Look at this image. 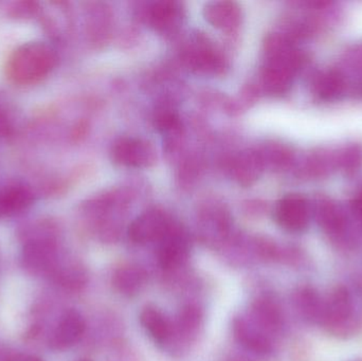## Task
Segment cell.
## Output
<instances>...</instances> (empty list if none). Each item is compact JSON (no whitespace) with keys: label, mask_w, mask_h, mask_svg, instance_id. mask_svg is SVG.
I'll use <instances>...</instances> for the list:
<instances>
[{"label":"cell","mask_w":362,"mask_h":361,"mask_svg":"<svg viewBox=\"0 0 362 361\" xmlns=\"http://www.w3.org/2000/svg\"><path fill=\"white\" fill-rule=\"evenodd\" d=\"M57 61V51L50 44L30 40L11 51L4 63V76L15 86H34L52 73Z\"/></svg>","instance_id":"cell-1"},{"label":"cell","mask_w":362,"mask_h":361,"mask_svg":"<svg viewBox=\"0 0 362 361\" xmlns=\"http://www.w3.org/2000/svg\"><path fill=\"white\" fill-rule=\"evenodd\" d=\"M21 241L23 268L32 275L52 273L59 263L54 225L46 220H34L21 231Z\"/></svg>","instance_id":"cell-2"},{"label":"cell","mask_w":362,"mask_h":361,"mask_svg":"<svg viewBox=\"0 0 362 361\" xmlns=\"http://www.w3.org/2000/svg\"><path fill=\"white\" fill-rule=\"evenodd\" d=\"M301 53L291 40L285 37L272 38L268 46V59L263 69L266 90L282 95L291 88L296 73L302 66Z\"/></svg>","instance_id":"cell-3"},{"label":"cell","mask_w":362,"mask_h":361,"mask_svg":"<svg viewBox=\"0 0 362 361\" xmlns=\"http://www.w3.org/2000/svg\"><path fill=\"white\" fill-rule=\"evenodd\" d=\"M320 324L335 335H346L354 328L352 299L346 288H336L323 301Z\"/></svg>","instance_id":"cell-4"},{"label":"cell","mask_w":362,"mask_h":361,"mask_svg":"<svg viewBox=\"0 0 362 361\" xmlns=\"http://www.w3.org/2000/svg\"><path fill=\"white\" fill-rule=\"evenodd\" d=\"M312 208L305 197L298 194L283 197L274 210L279 226L289 232H301L310 224Z\"/></svg>","instance_id":"cell-5"},{"label":"cell","mask_w":362,"mask_h":361,"mask_svg":"<svg viewBox=\"0 0 362 361\" xmlns=\"http://www.w3.org/2000/svg\"><path fill=\"white\" fill-rule=\"evenodd\" d=\"M173 225L168 216L158 210H151L136 218L129 229L132 241L138 244L161 241Z\"/></svg>","instance_id":"cell-6"},{"label":"cell","mask_w":362,"mask_h":361,"mask_svg":"<svg viewBox=\"0 0 362 361\" xmlns=\"http://www.w3.org/2000/svg\"><path fill=\"white\" fill-rule=\"evenodd\" d=\"M33 188L23 182L0 186V218H13L29 210L35 201Z\"/></svg>","instance_id":"cell-7"},{"label":"cell","mask_w":362,"mask_h":361,"mask_svg":"<svg viewBox=\"0 0 362 361\" xmlns=\"http://www.w3.org/2000/svg\"><path fill=\"white\" fill-rule=\"evenodd\" d=\"M112 159L124 167H146L154 163L155 153L152 146L144 140L123 138L112 148Z\"/></svg>","instance_id":"cell-8"},{"label":"cell","mask_w":362,"mask_h":361,"mask_svg":"<svg viewBox=\"0 0 362 361\" xmlns=\"http://www.w3.org/2000/svg\"><path fill=\"white\" fill-rule=\"evenodd\" d=\"M317 223L332 239H344L348 231V218L338 203L327 197H320L315 207Z\"/></svg>","instance_id":"cell-9"},{"label":"cell","mask_w":362,"mask_h":361,"mask_svg":"<svg viewBox=\"0 0 362 361\" xmlns=\"http://www.w3.org/2000/svg\"><path fill=\"white\" fill-rule=\"evenodd\" d=\"M84 331L85 322L82 316L76 311L68 312L59 320L51 335V348L62 351L72 347L80 341Z\"/></svg>","instance_id":"cell-10"},{"label":"cell","mask_w":362,"mask_h":361,"mask_svg":"<svg viewBox=\"0 0 362 361\" xmlns=\"http://www.w3.org/2000/svg\"><path fill=\"white\" fill-rule=\"evenodd\" d=\"M189 244L180 229L172 226L161 239L159 247V262L163 268H174L187 259Z\"/></svg>","instance_id":"cell-11"},{"label":"cell","mask_w":362,"mask_h":361,"mask_svg":"<svg viewBox=\"0 0 362 361\" xmlns=\"http://www.w3.org/2000/svg\"><path fill=\"white\" fill-rule=\"evenodd\" d=\"M313 93L323 102L335 101L346 93L348 83L338 69L317 73L313 80Z\"/></svg>","instance_id":"cell-12"},{"label":"cell","mask_w":362,"mask_h":361,"mask_svg":"<svg viewBox=\"0 0 362 361\" xmlns=\"http://www.w3.org/2000/svg\"><path fill=\"white\" fill-rule=\"evenodd\" d=\"M66 10L62 2H40L36 20L52 40H61L63 37L65 28Z\"/></svg>","instance_id":"cell-13"},{"label":"cell","mask_w":362,"mask_h":361,"mask_svg":"<svg viewBox=\"0 0 362 361\" xmlns=\"http://www.w3.org/2000/svg\"><path fill=\"white\" fill-rule=\"evenodd\" d=\"M206 20L223 30H232L240 23V8L234 2L215 1L206 4L204 8Z\"/></svg>","instance_id":"cell-14"},{"label":"cell","mask_w":362,"mask_h":361,"mask_svg":"<svg viewBox=\"0 0 362 361\" xmlns=\"http://www.w3.org/2000/svg\"><path fill=\"white\" fill-rule=\"evenodd\" d=\"M181 11L173 1H160L153 4L150 10V21L155 29L161 32L172 31L180 23Z\"/></svg>","instance_id":"cell-15"},{"label":"cell","mask_w":362,"mask_h":361,"mask_svg":"<svg viewBox=\"0 0 362 361\" xmlns=\"http://www.w3.org/2000/svg\"><path fill=\"white\" fill-rule=\"evenodd\" d=\"M234 333H235L238 341L251 351L264 354L267 353L272 349L267 337L251 328L243 319L238 320L234 324Z\"/></svg>","instance_id":"cell-16"},{"label":"cell","mask_w":362,"mask_h":361,"mask_svg":"<svg viewBox=\"0 0 362 361\" xmlns=\"http://www.w3.org/2000/svg\"><path fill=\"white\" fill-rule=\"evenodd\" d=\"M141 322L146 332L157 343H165L170 336V324L165 316L156 309L148 307L140 315Z\"/></svg>","instance_id":"cell-17"},{"label":"cell","mask_w":362,"mask_h":361,"mask_svg":"<svg viewBox=\"0 0 362 361\" xmlns=\"http://www.w3.org/2000/svg\"><path fill=\"white\" fill-rule=\"evenodd\" d=\"M296 303L300 313L306 320L320 322L323 301L317 292L310 288H304L301 292H298Z\"/></svg>","instance_id":"cell-18"},{"label":"cell","mask_w":362,"mask_h":361,"mask_svg":"<svg viewBox=\"0 0 362 361\" xmlns=\"http://www.w3.org/2000/svg\"><path fill=\"white\" fill-rule=\"evenodd\" d=\"M142 283L144 275L135 267H123L115 273V286L119 292L127 296L136 294L140 290Z\"/></svg>","instance_id":"cell-19"},{"label":"cell","mask_w":362,"mask_h":361,"mask_svg":"<svg viewBox=\"0 0 362 361\" xmlns=\"http://www.w3.org/2000/svg\"><path fill=\"white\" fill-rule=\"evenodd\" d=\"M337 167L344 172H354L362 165V146L351 143L336 152Z\"/></svg>","instance_id":"cell-20"},{"label":"cell","mask_w":362,"mask_h":361,"mask_svg":"<svg viewBox=\"0 0 362 361\" xmlns=\"http://www.w3.org/2000/svg\"><path fill=\"white\" fill-rule=\"evenodd\" d=\"M187 59L192 66L204 71H206V69L213 70L219 64L216 54L206 47H195L193 50L189 51Z\"/></svg>","instance_id":"cell-21"},{"label":"cell","mask_w":362,"mask_h":361,"mask_svg":"<svg viewBox=\"0 0 362 361\" xmlns=\"http://www.w3.org/2000/svg\"><path fill=\"white\" fill-rule=\"evenodd\" d=\"M38 8H40L38 1L13 2L6 10V14L14 20H29V19L36 18Z\"/></svg>","instance_id":"cell-22"},{"label":"cell","mask_w":362,"mask_h":361,"mask_svg":"<svg viewBox=\"0 0 362 361\" xmlns=\"http://www.w3.org/2000/svg\"><path fill=\"white\" fill-rule=\"evenodd\" d=\"M255 311V317L265 328L274 329L280 324V313L269 301L257 303Z\"/></svg>","instance_id":"cell-23"},{"label":"cell","mask_w":362,"mask_h":361,"mask_svg":"<svg viewBox=\"0 0 362 361\" xmlns=\"http://www.w3.org/2000/svg\"><path fill=\"white\" fill-rule=\"evenodd\" d=\"M16 135V121L6 104L0 100V141H8Z\"/></svg>","instance_id":"cell-24"},{"label":"cell","mask_w":362,"mask_h":361,"mask_svg":"<svg viewBox=\"0 0 362 361\" xmlns=\"http://www.w3.org/2000/svg\"><path fill=\"white\" fill-rule=\"evenodd\" d=\"M156 124L161 131H171L177 126L178 119L173 112H163L157 117Z\"/></svg>","instance_id":"cell-25"},{"label":"cell","mask_w":362,"mask_h":361,"mask_svg":"<svg viewBox=\"0 0 362 361\" xmlns=\"http://www.w3.org/2000/svg\"><path fill=\"white\" fill-rule=\"evenodd\" d=\"M198 318H199V316H198L196 309L189 307V309H185L182 315V319H181L183 328L187 329V330H192V329L195 328L198 322Z\"/></svg>","instance_id":"cell-26"},{"label":"cell","mask_w":362,"mask_h":361,"mask_svg":"<svg viewBox=\"0 0 362 361\" xmlns=\"http://www.w3.org/2000/svg\"><path fill=\"white\" fill-rule=\"evenodd\" d=\"M352 212L362 222V191L352 201Z\"/></svg>","instance_id":"cell-27"},{"label":"cell","mask_w":362,"mask_h":361,"mask_svg":"<svg viewBox=\"0 0 362 361\" xmlns=\"http://www.w3.org/2000/svg\"><path fill=\"white\" fill-rule=\"evenodd\" d=\"M8 361H42L36 356L28 355V354H15L8 356Z\"/></svg>","instance_id":"cell-28"},{"label":"cell","mask_w":362,"mask_h":361,"mask_svg":"<svg viewBox=\"0 0 362 361\" xmlns=\"http://www.w3.org/2000/svg\"><path fill=\"white\" fill-rule=\"evenodd\" d=\"M8 358L4 355V352L0 351V361H8Z\"/></svg>","instance_id":"cell-29"},{"label":"cell","mask_w":362,"mask_h":361,"mask_svg":"<svg viewBox=\"0 0 362 361\" xmlns=\"http://www.w3.org/2000/svg\"><path fill=\"white\" fill-rule=\"evenodd\" d=\"M78 361H89V360H78Z\"/></svg>","instance_id":"cell-30"}]
</instances>
